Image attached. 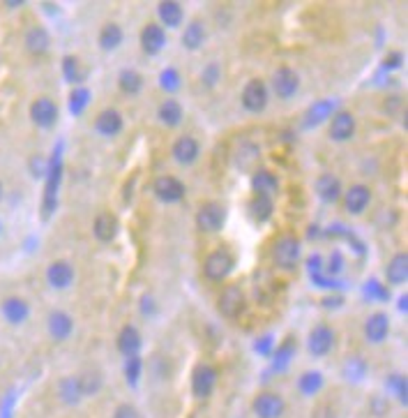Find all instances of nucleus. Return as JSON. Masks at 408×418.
<instances>
[{"label":"nucleus","mask_w":408,"mask_h":418,"mask_svg":"<svg viewBox=\"0 0 408 418\" xmlns=\"http://www.w3.org/2000/svg\"><path fill=\"white\" fill-rule=\"evenodd\" d=\"M5 196V185H3V180H0V199Z\"/></svg>","instance_id":"45"},{"label":"nucleus","mask_w":408,"mask_h":418,"mask_svg":"<svg viewBox=\"0 0 408 418\" xmlns=\"http://www.w3.org/2000/svg\"><path fill=\"white\" fill-rule=\"evenodd\" d=\"M311 418H337V416H335V409L330 405H318L316 409H314Z\"/></svg>","instance_id":"41"},{"label":"nucleus","mask_w":408,"mask_h":418,"mask_svg":"<svg viewBox=\"0 0 408 418\" xmlns=\"http://www.w3.org/2000/svg\"><path fill=\"white\" fill-rule=\"evenodd\" d=\"M203 42H206V28H203L201 21H192L183 33V44L187 49L196 51V49H201Z\"/></svg>","instance_id":"30"},{"label":"nucleus","mask_w":408,"mask_h":418,"mask_svg":"<svg viewBox=\"0 0 408 418\" xmlns=\"http://www.w3.org/2000/svg\"><path fill=\"white\" fill-rule=\"evenodd\" d=\"M217 372L210 365H199L192 375V391L196 398H208L215 389Z\"/></svg>","instance_id":"12"},{"label":"nucleus","mask_w":408,"mask_h":418,"mask_svg":"<svg viewBox=\"0 0 408 418\" xmlns=\"http://www.w3.org/2000/svg\"><path fill=\"white\" fill-rule=\"evenodd\" d=\"M316 192L323 201H337L342 196L339 178H335L332 173H323V176L316 180Z\"/></svg>","instance_id":"26"},{"label":"nucleus","mask_w":408,"mask_h":418,"mask_svg":"<svg viewBox=\"0 0 408 418\" xmlns=\"http://www.w3.org/2000/svg\"><path fill=\"white\" fill-rule=\"evenodd\" d=\"M386 278L390 285H404L408 278V255L406 252H399L390 259V264L386 268Z\"/></svg>","instance_id":"23"},{"label":"nucleus","mask_w":408,"mask_h":418,"mask_svg":"<svg viewBox=\"0 0 408 418\" xmlns=\"http://www.w3.org/2000/svg\"><path fill=\"white\" fill-rule=\"evenodd\" d=\"M49 335L53 337V340H58V342H62V340H67L69 335H72V328H74V321H72V317H69L67 312H51L49 314Z\"/></svg>","instance_id":"19"},{"label":"nucleus","mask_w":408,"mask_h":418,"mask_svg":"<svg viewBox=\"0 0 408 418\" xmlns=\"http://www.w3.org/2000/svg\"><path fill=\"white\" fill-rule=\"evenodd\" d=\"M7 7H21L23 3H21V0H19V3H17V0H12V3H5Z\"/></svg>","instance_id":"44"},{"label":"nucleus","mask_w":408,"mask_h":418,"mask_svg":"<svg viewBox=\"0 0 408 418\" xmlns=\"http://www.w3.org/2000/svg\"><path fill=\"white\" fill-rule=\"evenodd\" d=\"M0 234H3V222H0Z\"/></svg>","instance_id":"46"},{"label":"nucleus","mask_w":408,"mask_h":418,"mask_svg":"<svg viewBox=\"0 0 408 418\" xmlns=\"http://www.w3.org/2000/svg\"><path fill=\"white\" fill-rule=\"evenodd\" d=\"M390 384H392V389L397 391L399 400L406 402V400H408V396H406V382H404V377H399V375H397V377H392Z\"/></svg>","instance_id":"40"},{"label":"nucleus","mask_w":408,"mask_h":418,"mask_svg":"<svg viewBox=\"0 0 408 418\" xmlns=\"http://www.w3.org/2000/svg\"><path fill=\"white\" fill-rule=\"evenodd\" d=\"M254 414L258 418H279L281 414H284V398L277 396V393H270V391H265V393H258V396L254 398Z\"/></svg>","instance_id":"4"},{"label":"nucleus","mask_w":408,"mask_h":418,"mask_svg":"<svg viewBox=\"0 0 408 418\" xmlns=\"http://www.w3.org/2000/svg\"><path fill=\"white\" fill-rule=\"evenodd\" d=\"M297 386H300L302 396H314V393H318L321 389H323V375L321 372H304L300 377V382H297Z\"/></svg>","instance_id":"34"},{"label":"nucleus","mask_w":408,"mask_h":418,"mask_svg":"<svg viewBox=\"0 0 408 418\" xmlns=\"http://www.w3.org/2000/svg\"><path fill=\"white\" fill-rule=\"evenodd\" d=\"M265 104H268V88H265V83L261 79H252L245 90H242V107L247 109V112L258 114L263 112Z\"/></svg>","instance_id":"5"},{"label":"nucleus","mask_w":408,"mask_h":418,"mask_svg":"<svg viewBox=\"0 0 408 418\" xmlns=\"http://www.w3.org/2000/svg\"><path fill=\"white\" fill-rule=\"evenodd\" d=\"M162 88L167 90V93H174V90H178L180 88V76H178V72L176 69H164L162 72Z\"/></svg>","instance_id":"37"},{"label":"nucleus","mask_w":408,"mask_h":418,"mask_svg":"<svg viewBox=\"0 0 408 418\" xmlns=\"http://www.w3.org/2000/svg\"><path fill=\"white\" fill-rule=\"evenodd\" d=\"M23 42H26V49L33 53V56H42V53L49 51L51 37L42 26H33L26 33V37H23Z\"/></svg>","instance_id":"20"},{"label":"nucleus","mask_w":408,"mask_h":418,"mask_svg":"<svg viewBox=\"0 0 408 418\" xmlns=\"http://www.w3.org/2000/svg\"><path fill=\"white\" fill-rule=\"evenodd\" d=\"M46 280H49V285L53 289H65L72 285L74 280V268L65 259H58V262H53L49 268H46Z\"/></svg>","instance_id":"13"},{"label":"nucleus","mask_w":408,"mask_h":418,"mask_svg":"<svg viewBox=\"0 0 408 418\" xmlns=\"http://www.w3.org/2000/svg\"><path fill=\"white\" fill-rule=\"evenodd\" d=\"M62 72H65V79L67 81H81V67H78V60L72 58V56H67L65 60H62Z\"/></svg>","instance_id":"36"},{"label":"nucleus","mask_w":408,"mask_h":418,"mask_svg":"<svg viewBox=\"0 0 408 418\" xmlns=\"http://www.w3.org/2000/svg\"><path fill=\"white\" fill-rule=\"evenodd\" d=\"M153 192H155L157 199L174 203V201H180L185 196V185L180 183L176 176H160V178H155Z\"/></svg>","instance_id":"8"},{"label":"nucleus","mask_w":408,"mask_h":418,"mask_svg":"<svg viewBox=\"0 0 408 418\" xmlns=\"http://www.w3.org/2000/svg\"><path fill=\"white\" fill-rule=\"evenodd\" d=\"M249 215H252L256 222H265L272 215V199L268 196H254L249 201Z\"/></svg>","instance_id":"33"},{"label":"nucleus","mask_w":408,"mask_h":418,"mask_svg":"<svg viewBox=\"0 0 408 418\" xmlns=\"http://www.w3.org/2000/svg\"><path fill=\"white\" fill-rule=\"evenodd\" d=\"M233 271V255L229 250H215L210 252L206 264H203V273L208 280L222 282L229 278V273Z\"/></svg>","instance_id":"1"},{"label":"nucleus","mask_w":408,"mask_h":418,"mask_svg":"<svg viewBox=\"0 0 408 418\" xmlns=\"http://www.w3.org/2000/svg\"><path fill=\"white\" fill-rule=\"evenodd\" d=\"M274 255V264L279 268H295L297 259H300V241L293 238V236H284V238L277 241V245L272 250Z\"/></svg>","instance_id":"3"},{"label":"nucleus","mask_w":408,"mask_h":418,"mask_svg":"<svg viewBox=\"0 0 408 418\" xmlns=\"http://www.w3.org/2000/svg\"><path fill=\"white\" fill-rule=\"evenodd\" d=\"M120 42H122V28L118 23H106L99 33V46L104 51H113L120 46Z\"/></svg>","instance_id":"31"},{"label":"nucleus","mask_w":408,"mask_h":418,"mask_svg":"<svg viewBox=\"0 0 408 418\" xmlns=\"http://www.w3.org/2000/svg\"><path fill=\"white\" fill-rule=\"evenodd\" d=\"M224 220H226V213L219 203H206V206H201V210L196 213V227L208 234L219 231Z\"/></svg>","instance_id":"7"},{"label":"nucleus","mask_w":408,"mask_h":418,"mask_svg":"<svg viewBox=\"0 0 408 418\" xmlns=\"http://www.w3.org/2000/svg\"><path fill=\"white\" fill-rule=\"evenodd\" d=\"M118 349L125 356H139V349H141V333L134 326H125L120 330V335H118Z\"/></svg>","instance_id":"24"},{"label":"nucleus","mask_w":408,"mask_h":418,"mask_svg":"<svg viewBox=\"0 0 408 418\" xmlns=\"http://www.w3.org/2000/svg\"><path fill=\"white\" fill-rule=\"evenodd\" d=\"M95 128L101 137H115V134L122 130V116L118 114L115 109H106V112H101L97 116Z\"/></svg>","instance_id":"21"},{"label":"nucleus","mask_w":408,"mask_h":418,"mask_svg":"<svg viewBox=\"0 0 408 418\" xmlns=\"http://www.w3.org/2000/svg\"><path fill=\"white\" fill-rule=\"evenodd\" d=\"M78 386H81L83 396H95V393L101 389V377L97 372H85L78 377Z\"/></svg>","instance_id":"35"},{"label":"nucleus","mask_w":408,"mask_h":418,"mask_svg":"<svg viewBox=\"0 0 408 418\" xmlns=\"http://www.w3.org/2000/svg\"><path fill=\"white\" fill-rule=\"evenodd\" d=\"M217 74H219V67H217V65H210V67L206 69V72H203V79H206L208 86H215Z\"/></svg>","instance_id":"43"},{"label":"nucleus","mask_w":408,"mask_h":418,"mask_svg":"<svg viewBox=\"0 0 408 418\" xmlns=\"http://www.w3.org/2000/svg\"><path fill=\"white\" fill-rule=\"evenodd\" d=\"M113 418H139V416H136V409H134V407H129V405H120V407L115 409Z\"/></svg>","instance_id":"42"},{"label":"nucleus","mask_w":408,"mask_h":418,"mask_svg":"<svg viewBox=\"0 0 408 418\" xmlns=\"http://www.w3.org/2000/svg\"><path fill=\"white\" fill-rule=\"evenodd\" d=\"M92 231H95L97 241L101 243H111L118 234V220L111 213H99L95 217V224H92Z\"/></svg>","instance_id":"22"},{"label":"nucleus","mask_w":408,"mask_h":418,"mask_svg":"<svg viewBox=\"0 0 408 418\" xmlns=\"http://www.w3.org/2000/svg\"><path fill=\"white\" fill-rule=\"evenodd\" d=\"M174 157H176V162L178 164H194L196 160H199V153H201V146H199V141H196L194 137H180L176 144H174Z\"/></svg>","instance_id":"16"},{"label":"nucleus","mask_w":408,"mask_h":418,"mask_svg":"<svg viewBox=\"0 0 408 418\" xmlns=\"http://www.w3.org/2000/svg\"><path fill=\"white\" fill-rule=\"evenodd\" d=\"M370 201H372V192L370 187L365 185H351L346 194H344V208H346L351 215L365 213V208L370 206Z\"/></svg>","instance_id":"11"},{"label":"nucleus","mask_w":408,"mask_h":418,"mask_svg":"<svg viewBox=\"0 0 408 418\" xmlns=\"http://www.w3.org/2000/svg\"><path fill=\"white\" fill-rule=\"evenodd\" d=\"M390 333V319L383 312H374L365 323V337L374 344L383 342Z\"/></svg>","instance_id":"18"},{"label":"nucleus","mask_w":408,"mask_h":418,"mask_svg":"<svg viewBox=\"0 0 408 418\" xmlns=\"http://www.w3.org/2000/svg\"><path fill=\"white\" fill-rule=\"evenodd\" d=\"M277 187H279V183H277V178L272 176L270 171H256L254 176H252V190H254V194L256 196H270L277 192Z\"/></svg>","instance_id":"25"},{"label":"nucleus","mask_w":408,"mask_h":418,"mask_svg":"<svg viewBox=\"0 0 408 418\" xmlns=\"http://www.w3.org/2000/svg\"><path fill=\"white\" fill-rule=\"evenodd\" d=\"M157 116H160V121L167 125V128H176V125H180V121H183V107H180L176 100H164Z\"/></svg>","instance_id":"28"},{"label":"nucleus","mask_w":408,"mask_h":418,"mask_svg":"<svg viewBox=\"0 0 408 418\" xmlns=\"http://www.w3.org/2000/svg\"><path fill=\"white\" fill-rule=\"evenodd\" d=\"M160 19L164 26H169V28H176L183 23V17H185V12H183V7H180V3H176V0H164V3H160Z\"/></svg>","instance_id":"27"},{"label":"nucleus","mask_w":408,"mask_h":418,"mask_svg":"<svg viewBox=\"0 0 408 418\" xmlns=\"http://www.w3.org/2000/svg\"><path fill=\"white\" fill-rule=\"evenodd\" d=\"M335 346V330L325 323H321L309 335V353L311 356H325Z\"/></svg>","instance_id":"10"},{"label":"nucleus","mask_w":408,"mask_h":418,"mask_svg":"<svg viewBox=\"0 0 408 418\" xmlns=\"http://www.w3.org/2000/svg\"><path fill=\"white\" fill-rule=\"evenodd\" d=\"M242 307H245V294H242V289L235 285L226 287L222 291V296H219V312H222L226 319H235L242 312Z\"/></svg>","instance_id":"9"},{"label":"nucleus","mask_w":408,"mask_h":418,"mask_svg":"<svg viewBox=\"0 0 408 418\" xmlns=\"http://www.w3.org/2000/svg\"><path fill=\"white\" fill-rule=\"evenodd\" d=\"M300 88V76L291 67H279L272 76V90L281 100H291Z\"/></svg>","instance_id":"6"},{"label":"nucleus","mask_w":408,"mask_h":418,"mask_svg":"<svg viewBox=\"0 0 408 418\" xmlns=\"http://www.w3.org/2000/svg\"><path fill=\"white\" fill-rule=\"evenodd\" d=\"M125 375H127L129 384H136L139 375H141V358L139 356H129L127 363H125Z\"/></svg>","instance_id":"38"},{"label":"nucleus","mask_w":408,"mask_h":418,"mask_svg":"<svg viewBox=\"0 0 408 418\" xmlns=\"http://www.w3.org/2000/svg\"><path fill=\"white\" fill-rule=\"evenodd\" d=\"M118 83H120V90L127 93V95H139L141 88H143V79L134 69H122L120 76H118Z\"/></svg>","instance_id":"32"},{"label":"nucleus","mask_w":408,"mask_h":418,"mask_svg":"<svg viewBox=\"0 0 408 418\" xmlns=\"http://www.w3.org/2000/svg\"><path fill=\"white\" fill-rule=\"evenodd\" d=\"M30 121H33L37 128L49 130L56 125L58 121V107L51 97H37L33 104H30Z\"/></svg>","instance_id":"2"},{"label":"nucleus","mask_w":408,"mask_h":418,"mask_svg":"<svg viewBox=\"0 0 408 418\" xmlns=\"http://www.w3.org/2000/svg\"><path fill=\"white\" fill-rule=\"evenodd\" d=\"M353 134H356V118L349 112H339L335 114L330 121V139L335 141H349Z\"/></svg>","instance_id":"17"},{"label":"nucleus","mask_w":408,"mask_h":418,"mask_svg":"<svg viewBox=\"0 0 408 418\" xmlns=\"http://www.w3.org/2000/svg\"><path fill=\"white\" fill-rule=\"evenodd\" d=\"M0 312H3V317H5L7 323H12V326H19V323H23V321L28 319L30 307H28L26 301H23V298L10 296V298H5L3 305H0Z\"/></svg>","instance_id":"14"},{"label":"nucleus","mask_w":408,"mask_h":418,"mask_svg":"<svg viewBox=\"0 0 408 418\" xmlns=\"http://www.w3.org/2000/svg\"><path fill=\"white\" fill-rule=\"evenodd\" d=\"M164 44H167V35H164V28L160 23H148V26L141 30V46H143L146 53H160L164 49Z\"/></svg>","instance_id":"15"},{"label":"nucleus","mask_w":408,"mask_h":418,"mask_svg":"<svg viewBox=\"0 0 408 418\" xmlns=\"http://www.w3.org/2000/svg\"><path fill=\"white\" fill-rule=\"evenodd\" d=\"M85 104H88V90H76V93H72V102H69V109H72L74 114H81Z\"/></svg>","instance_id":"39"},{"label":"nucleus","mask_w":408,"mask_h":418,"mask_svg":"<svg viewBox=\"0 0 408 418\" xmlns=\"http://www.w3.org/2000/svg\"><path fill=\"white\" fill-rule=\"evenodd\" d=\"M58 396L65 405H69V407L76 405V402L83 398L81 386H78V377H67V379H62L58 386Z\"/></svg>","instance_id":"29"}]
</instances>
